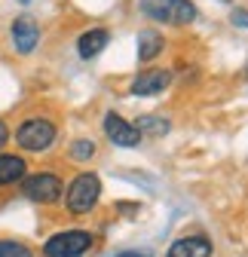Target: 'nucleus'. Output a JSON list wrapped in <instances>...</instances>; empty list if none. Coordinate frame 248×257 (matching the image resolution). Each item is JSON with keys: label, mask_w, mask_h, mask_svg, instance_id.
<instances>
[{"label": "nucleus", "mask_w": 248, "mask_h": 257, "mask_svg": "<svg viewBox=\"0 0 248 257\" xmlns=\"http://www.w3.org/2000/svg\"><path fill=\"white\" fill-rule=\"evenodd\" d=\"M16 141H19V147L28 150V153H43V150H49L52 141H55V125H52V119H46V116H28V119L19 125Z\"/></svg>", "instance_id": "obj_1"}, {"label": "nucleus", "mask_w": 248, "mask_h": 257, "mask_svg": "<svg viewBox=\"0 0 248 257\" xmlns=\"http://www.w3.org/2000/svg\"><path fill=\"white\" fill-rule=\"evenodd\" d=\"M98 196H101V181H98V175L83 172V175H77L71 181L65 199H68V208L74 214H86V211H92V208L98 205Z\"/></svg>", "instance_id": "obj_2"}, {"label": "nucleus", "mask_w": 248, "mask_h": 257, "mask_svg": "<svg viewBox=\"0 0 248 257\" xmlns=\"http://www.w3.org/2000/svg\"><path fill=\"white\" fill-rule=\"evenodd\" d=\"M141 10L153 22H169V25H187L196 19V7L190 0H141Z\"/></svg>", "instance_id": "obj_3"}, {"label": "nucleus", "mask_w": 248, "mask_h": 257, "mask_svg": "<svg viewBox=\"0 0 248 257\" xmlns=\"http://www.w3.org/2000/svg\"><path fill=\"white\" fill-rule=\"evenodd\" d=\"M92 233L86 230H65V233H55L46 239L43 245V254L46 257H83L89 248H92Z\"/></svg>", "instance_id": "obj_4"}, {"label": "nucleus", "mask_w": 248, "mask_h": 257, "mask_svg": "<svg viewBox=\"0 0 248 257\" xmlns=\"http://www.w3.org/2000/svg\"><path fill=\"white\" fill-rule=\"evenodd\" d=\"M22 196L40 205H52L61 199V181L52 172H37L31 178H22Z\"/></svg>", "instance_id": "obj_5"}, {"label": "nucleus", "mask_w": 248, "mask_h": 257, "mask_svg": "<svg viewBox=\"0 0 248 257\" xmlns=\"http://www.w3.org/2000/svg\"><path fill=\"white\" fill-rule=\"evenodd\" d=\"M104 135H107L116 147H138V141H141L135 122H126L119 113H107V116H104Z\"/></svg>", "instance_id": "obj_6"}, {"label": "nucleus", "mask_w": 248, "mask_h": 257, "mask_svg": "<svg viewBox=\"0 0 248 257\" xmlns=\"http://www.w3.org/2000/svg\"><path fill=\"white\" fill-rule=\"evenodd\" d=\"M37 40H40V28H37V22L31 19V16H22V19L13 22V43H16V49L22 55L34 52L37 49Z\"/></svg>", "instance_id": "obj_7"}, {"label": "nucleus", "mask_w": 248, "mask_h": 257, "mask_svg": "<svg viewBox=\"0 0 248 257\" xmlns=\"http://www.w3.org/2000/svg\"><path fill=\"white\" fill-rule=\"evenodd\" d=\"M169 257H211V242L205 236H181L172 242Z\"/></svg>", "instance_id": "obj_8"}, {"label": "nucleus", "mask_w": 248, "mask_h": 257, "mask_svg": "<svg viewBox=\"0 0 248 257\" xmlns=\"http://www.w3.org/2000/svg\"><path fill=\"white\" fill-rule=\"evenodd\" d=\"M172 83V71H144L132 80V95H153Z\"/></svg>", "instance_id": "obj_9"}, {"label": "nucleus", "mask_w": 248, "mask_h": 257, "mask_svg": "<svg viewBox=\"0 0 248 257\" xmlns=\"http://www.w3.org/2000/svg\"><path fill=\"white\" fill-rule=\"evenodd\" d=\"M107 40H110V34L104 28H92V31H86V34L77 40V52H80V58H95L104 46H107Z\"/></svg>", "instance_id": "obj_10"}, {"label": "nucleus", "mask_w": 248, "mask_h": 257, "mask_svg": "<svg viewBox=\"0 0 248 257\" xmlns=\"http://www.w3.org/2000/svg\"><path fill=\"white\" fill-rule=\"evenodd\" d=\"M28 172V163L22 156H13V153H0V187H10L16 181H22Z\"/></svg>", "instance_id": "obj_11"}, {"label": "nucleus", "mask_w": 248, "mask_h": 257, "mask_svg": "<svg viewBox=\"0 0 248 257\" xmlns=\"http://www.w3.org/2000/svg\"><path fill=\"white\" fill-rule=\"evenodd\" d=\"M163 46H166L163 34H157V31H141L138 34V61H153L163 52Z\"/></svg>", "instance_id": "obj_12"}, {"label": "nucleus", "mask_w": 248, "mask_h": 257, "mask_svg": "<svg viewBox=\"0 0 248 257\" xmlns=\"http://www.w3.org/2000/svg\"><path fill=\"white\" fill-rule=\"evenodd\" d=\"M135 128H138V135H153V138H160V135H166V132H169L172 125H169V119H166V116H141Z\"/></svg>", "instance_id": "obj_13"}, {"label": "nucleus", "mask_w": 248, "mask_h": 257, "mask_svg": "<svg viewBox=\"0 0 248 257\" xmlns=\"http://www.w3.org/2000/svg\"><path fill=\"white\" fill-rule=\"evenodd\" d=\"M71 159L74 163H89L92 156H95V141H89V138H80V141H74L71 144Z\"/></svg>", "instance_id": "obj_14"}, {"label": "nucleus", "mask_w": 248, "mask_h": 257, "mask_svg": "<svg viewBox=\"0 0 248 257\" xmlns=\"http://www.w3.org/2000/svg\"><path fill=\"white\" fill-rule=\"evenodd\" d=\"M0 257H34L28 245L16 242V239H0Z\"/></svg>", "instance_id": "obj_15"}, {"label": "nucleus", "mask_w": 248, "mask_h": 257, "mask_svg": "<svg viewBox=\"0 0 248 257\" xmlns=\"http://www.w3.org/2000/svg\"><path fill=\"white\" fill-rule=\"evenodd\" d=\"M233 25L248 28V13H245V10H233Z\"/></svg>", "instance_id": "obj_16"}, {"label": "nucleus", "mask_w": 248, "mask_h": 257, "mask_svg": "<svg viewBox=\"0 0 248 257\" xmlns=\"http://www.w3.org/2000/svg\"><path fill=\"white\" fill-rule=\"evenodd\" d=\"M7 141H10V128L7 122H0V147H7Z\"/></svg>", "instance_id": "obj_17"}, {"label": "nucleus", "mask_w": 248, "mask_h": 257, "mask_svg": "<svg viewBox=\"0 0 248 257\" xmlns=\"http://www.w3.org/2000/svg\"><path fill=\"white\" fill-rule=\"evenodd\" d=\"M116 257H147V254H138V251H126V254H116Z\"/></svg>", "instance_id": "obj_18"}, {"label": "nucleus", "mask_w": 248, "mask_h": 257, "mask_svg": "<svg viewBox=\"0 0 248 257\" xmlns=\"http://www.w3.org/2000/svg\"><path fill=\"white\" fill-rule=\"evenodd\" d=\"M19 4H28V0H19Z\"/></svg>", "instance_id": "obj_19"}]
</instances>
